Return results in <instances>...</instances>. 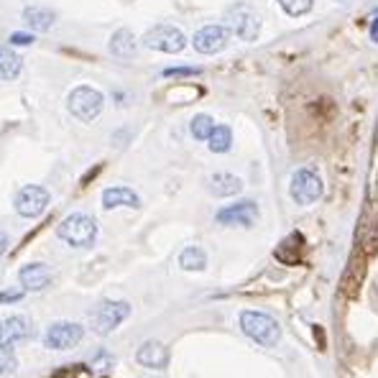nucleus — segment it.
<instances>
[{
    "label": "nucleus",
    "mask_w": 378,
    "mask_h": 378,
    "mask_svg": "<svg viewBox=\"0 0 378 378\" xmlns=\"http://www.w3.org/2000/svg\"><path fill=\"white\" fill-rule=\"evenodd\" d=\"M371 39H373V41L378 44V18H376V21L371 23Z\"/></svg>",
    "instance_id": "cd10ccee"
},
{
    "label": "nucleus",
    "mask_w": 378,
    "mask_h": 378,
    "mask_svg": "<svg viewBox=\"0 0 378 378\" xmlns=\"http://www.w3.org/2000/svg\"><path fill=\"white\" fill-rule=\"evenodd\" d=\"M23 21L34 28V31H49L51 23H54V13H51L49 8H26L23 11Z\"/></svg>",
    "instance_id": "aec40b11"
},
{
    "label": "nucleus",
    "mask_w": 378,
    "mask_h": 378,
    "mask_svg": "<svg viewBox=\"0 0 378 378\" xmlns=\"http://www.w3.org/2000/svg\"><path fill=\"white\" fill-rule=\"evenodd\" d=\"M82 340V327L77 322H56L46 330L44 335V345L49 351H70Z\"/></svg>",
    "instance_id": "6e6552de"
},
{
    "label": "nucleus",
    "mask_w": 378,
    "mask_h": 378,
    "mask_svg": "<svg viewBox=\"0 0 378 378\" xmlns=\"http://www.w3.org/2000/svg\"><path fill=\"white\" fill-rule=\"evenodd\" d=\"M15 365H18V360H15V353L11 351V348H3V345H0V376L13 373Z\"/></svg>",
    "instance_id": "b1692460"
},
{
    "label": "nucleus",
    "mask_w": 378,
    "mask_h": 378,
    "mask_svg": "<svg viewBox=\"0 0 378 378\" xmlns=\"http://www.w3.org/2000/svg\"><path fill=\"white\" fill-rule=\"evenodd\" d=\"M18 299H23L21 289H6V292H0V304H13Z\"/></svg>",
    "instance_id": "393cba45"
},
{
    "label": "nucleus",
    "mask_w": 378,
    "mask_h": 378,
    "mask_svg": "<svg viewBox=\"0 0 378 378\" xmlns=\"http://www.w3.org/2000/svg\"><path fill=\"white\" fill-rule=\"evenodd\" d=\"M228 41H230V31L225 26H204L192 39L200 54H217V51H223L228 46Z\"/></svg>",
    "instance_id": "9d476101"
},
{
    "label": "nucleus",
    "mask_w": 378,
    "mask_h": 378,
    "mask_svg": "<svg viewBox=\"0 0 378 378\" xmlns=\"http://www.w3.org/2000/svg\"><path fill=\"white\" fill-rule=\"evenodd\" d=\"M136 360H138L141 365H146V368H167L169 365V351L167 345L159 343V340H148V343H143L136 351Z\"/></svg>",
    "instance_id": "4468645a"
},
{
    "label": "nucleus",
    "mask_w": 378,
    "mask_h": 378,
    "mask_svg": "<svg viewBox=\"0 0 378 378\" xmlns=\"http://www.w3.org/2000/svg\"><path fill=\"white\" fill-rule=\"evenodd\" d=\"M18 276H21L23 289H28V292H41L54 281V271L46 263H26Z\"/></svg>",
    "instance_id": "ddd939ff"
},
{
    "label": "nucleus",
    "mask_w": 378,
    "mask_h": 378,
    "mask_svg": "<svg viewBox=\"0 0 378 378\" xmlns=\"http://www.w3.org/2000/svg\"><path fill=\"white\" fill-rule=\"evenodd\" d=\"M21 56L15 54L13 49H8V46H0V79L3 82H11L21 74Z\"/></svg>",
    "instance_id": "a211bd4d"
},
{
    "label": "nucleus",
    "mask_w": 378,
    "mask_h": 378,
    "mask_svg": "<svg viewBox=\"0 0 378 378\" xmlns=\"http://www.w3.org/2000/svg\"><path fill=\"white\" fill-rule=\"evenodd\" d=\"M179 266L184 271H204L207 268V253L200 245H187L182 253H179Z\"/></svg>",
    "instance_id": "6ab92c4d"
},
{
    "label": "nucleus",
    "mask_w": 378,
    "mask_h": 378,
    "mask_svg": "<svg viewBox=\"0 0 378 378\" xmlns=\"http://www.w3.org/2000/svg\"><path fill=\"white\" fill-rule=\"evenodd\" d=\"M189 131H192V136H195L197 141H207L212 136V131H215V120H212L207 112H200V115L192 118Z\"/></svg>",
    "instance_id": "4be33fe9"
},
{
    "label": "nucleus",
    "mask_w": 378,
    "mask_h": 378,
    "mask_svg": "<svg viewBox=\"0 0 378 378\" xmlns=\"http://www.w3.org/2000/svg\"><path fill=\"white\" fill-rule=\"evenodd\" d=\"M207 146H210L212 154H225V151H230V146H233V131L228 126H215L212 136L207 138Z\"/></svg>",
    "instance_id": "412c9836"
},
{
    "label": "nucleus",
    "mask_w": 378,
    "mask_h": 378,
    "mask_svg": "<svg viewBox=\"0 0 378 378\" xmlns=\"http://www.w3.org/2000/svg\"><path fill=\"white\" fill-rule=\"evenodd\" d=\"M59 238L72 248H90L98 238V223L90 215H70L59 225Z\"/></svg>",
    "instance_id": "f03ea898"
},
{
    "label": "nucleus",
    "mask_w": 378,
    "mask_h": 378,
    "mask_svg": "<svg viewBox=\"0 0 378 378\" xmlns=\"http://www.w3.org/2000/svg\"><path fill=\"white\" fill-rule=\"evenodd\" d=\"M259 217V204L251 202V200H243V202L228 204L223 210L217 212V223L220 225H240V228H248V225L256 223Z\"/></svg>",
    "instance_id": "9b49d317"
},
{
    "label": "nucleus",
    "mask_w": 378,
    "mask_h": 378,
    "mask_svg": "<svg viewBox=\"0 0 378 378\" xmlns=\"http://www.w3.org/2000/svg\"><path fill=\"white\" fill-rule=\"evenodd\" d=\"M228 21H230V28L235 31L238 39H243V41H256V36H259L261 31V18L253 13L248 6L233 8L230 13H228Z\"/></svg>",
    "instance_id": "1a4fd4ad"
},
{
    "label": "nucleus",
    "mask_w": 378,
    "mask_h": 378,
    "mask_svg": "<svg viewBox=\"0 0 378 378\" xmlns=\"http://www.w3.org/2000/svg\"><path fill=\"white\" fill-rule=\"evenodd\" d=\"M6 251H8V238L3 235V233H0V256H3Z\"/></svg>",
    "instance_id": "c85d7f7f"
},
{
    "label": "nucleus",
    "mask_w": 378,
    "mask_h": 378,
    "mask_svg": "<svg viewBox=\"0 0 378 378\" xmlns=\"http://www.w3.org/2000/svg\"><path fill=\"white\" fill-rule=\"evenodd\" d=\"M141 200L133 189L128 187H110L103 192V207L105 210H115V207H138Z\"/></svg>",
    "instance_id": "dca6fc26"
},
{
    "label": "nucleus",
    "mask_w": 378,
    "mask_h": 378,
    "mask_svg": "<svg viewBox=\"0 0 378 378\" xmlns=\"http://www.w3.org/2000/svg\"><path fill=\"white\" fill-rule=\"evenodd\" d=\"M11 41L18 44V46H28V44L34 41V36H31V34H13V36H11Z\"/></svg>",
    "instance_id": "bb28decb"
},
{
    "label": "nucleus",
    "mask_w": 378,
    "mask_h": 378,
    "mask_svg": "<svg viewBox=\"0 0 378 378\" xmlns=\"http://www.w3.org/2000/svg\"><path fill=\"white\" fill-rule=\"evenodd\" d=\"M200 70L195 67H171V70L164 72V77H182V74H197Z\"/></svg>",
    "instance_id": "a878e982"
},
{
    "label": "nucleus",
    "mask_w": 378,
    "mask_h": 378,
    "mask_svg": "<svg viewBox=\"0 0 378 378\" xmlns=\"http://www.w3.org/2000/svg\"><path fill=\"white\" fill-rule=\"evenodd\" d=\"M240 330L251 337L253 343L263 345V348H273L281 340V325L271 315L259 312V309L240 312Z\"/></svg>",
    "instance_id": "f257e3e1"
},
{
    "label": "nucleus",
    "mask_w": 378,
    "mask_h": 378,
    "mask_svg": "<svg viewBox=\"0 0 378 378\" xmlns=\"http://www.w3.org/2000/svg\"><path fill=\"white\" fill-rule=\"evenodd\" d=\"M143 46L154 51H164V54H179L187 46V36L176 26L162 23V26H154L143 34Z\"/></svg>",
    "instance_id": "423d86ee"
},
{
    "label": "nucleus",
    "mask_w": 378,
    "mask_h": 378,
    "mask_svg": "<svg viewBox=\"0 0 378 378\" xmlns=\"http://www.w3.org/2000/svg\"><path fill=\"white\" fill-rule=\"evenodd\" d=\"M207 189L215 197H235L243 189V179L235 174H228V171H217L207 179Z\"/></svg>",
    "instance_id": "2eb2a0df"
},
{
    "label": "nucleus",
    "mask_w": 378,
    "mask_h": 378,
    "mask_svg": "<svg viewBox=\"0 0 378 378\" xmlns=\"http://www.w3.org/2000/svg\"><path fill=\"white\" fill-rule=\"evenodd\" d=\"M322 192H325V184L317 171H312V169H299V171H294L292 184H289V195H292V200H294L296 204L309 207V204H315L317 200L322 197Z\"/></svg>",
    "instance_id": "39448f33"
},
{
    "label": "nucleus",
    "mask_w": 378,
    "mask_h": 378,
    "mask_svg": "<svg viewBox=\"0 0 378 378\" xmlns=\"http://www.w3.org/2000/svg\"><path fill=\"white\" fill-rule=\"evenodd\" d=\"M279 6L287 11L289 15H304L312 8V0H279Z\"/></svg>",
    "instance_id": "5701e85b"
},
{
    "label": "nucleus",
    "mask_w": 378,
    "mask_h": 378,
    "mask_svg": "<svg viewBox=\"0 0 378 378\" xmlns=\"http://www.w3.org/2000/svg\"><path fill=\"white\" fill-rule=\"evenodd\" d=\"M13 207L21 217H39L49 207V192L39 184H26L15 192Z\"/></svg>",
    "instance_id": "0eeeda50"
},
{
    "label": "nucleus",
    "mask_w": 378,
    "mask_h": 378,
    "mask_svg": "<svg viewBox=\"0 0 378 378\" xmlns=\"http://www.w3.org/2000/svg\"><path fill=\"white\" fill-rule=\"evenodd\" d=\"M128 315H131V304L128 301H100L98 307L90 312V325L95 332H100V335H107V332H112V330L118 327V325H123L128 320Z\"/></svg>",
    "instance_id": "20e7f679"
},
{
    "label": "nucleus",
    "mask_w": 378,
    "mask_h": 378,
    "mask_svg": "<svg viewBox=\"0 0 378 378\" xmlns=\"http://www.w3.org/2000/svg\"><path fill=\"white\" fill-rule=\"evenodd\" d=\"M28 335H31L28 317L11 315L8 320L0 322V345H3V348H11V345H15L18 340H26Z\"/></svg>",
    "instance_id": "f8f14e48"
},
{
    "label": "nucleus",
    "mask_w": 378,
    "mask_h": 378,
    "mask_svg": "<svg viewBox=\"0 0 378 378\" xmlns=\"http://www.w3.org/2000/svg\"><path fill=\"white\" fill-rule=\"evenodd\" d=\"M136 36L128 31V28H120V31H115L110 39V51L115 56H120V59H131V56L136 54Z\"/></svg>",
    "instance_id": "f3484780"
},
{
    "label": "nucleus",
    "mask_w": 378,
    "mask_h": 378,
    "mask_svg": "<svg viewBox=\"0 0 378 378\" xmlns=\"http://www.w3.org/2000/svg\"><path fill=\"white\" fill-rule=\"evenodd\" d=\"M103 103H105L103 92H98L95 87H87V84L74 87L70 92V100H67L70 112L77 120H82V123H92V120L98 118L100 112H103Z\"/></svg>",
    "instance_id": "7ed1b4c3"
}]
</instances>
